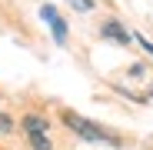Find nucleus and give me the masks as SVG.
<instances>
[{"label": "nucleus", "mask_w": 153, "mask_h": 150, "mask_svg": "<svg viewBox=\"0 0 153 150\" xmlns=\"http://www.w3.org/2000/svg\"><path fill=\"white\" fill-rule=\"evenodd\" d=\"M103 37H110V40H117V43H126V40H130V34H126V30L120 27L117 20H110V23H103Z\"/></svg>", "instance_id": "nucleus-4"}, {"label": "nucleus", "mask_w": 153, "mask_h": 150, "mask_svg": "<svg viewBox=\"0 0 153 150\" xmlns=\"http://www.w3.org/2000/svg\"><path fill=\"white\" fill-rule=\"evenodd\" d=\"M63 123L76 134V137H83V140H93V143H120V137L117 134H110V130H103V127H97V123H90L87 117H80V113H73V110H67L63 113Z\"/></svg>", "instance_id": "nucleus-1"}, {"label": "nucleus", "mask_w": 153, "mask_h": 150, "mask_svg": "<svg viewBox=\"0 0 153 150\" xmlns=\"http://www.w3.org/2000/svg\"><path fill=\"white\" fill-rule=\"evenodd\" d=\"M23 130H27L33 150H50V137H47V120L30 113V117H23Z\"/></svg>", "instance_id": "nucleus-2"}, {"label": "nucleus", "mask_w": 153, "mask_h": 150, "mask_svg": "<svg viewBox=\"0 0 153 150\" xmlns=\"http://www.w3.org/2000/svg\"><path fill=\"white\" fill-rule=\"evenodd\" d=\"M70 4H73L76 10H83V13H87V10H93V0H70Z\"/></svg>", "instance_id": "nucleus-6"}, {"label": "nucleus", "mask_w": 153, "mask_h": 150, "mask_svg": "<svg viewBox=\"0 0 153 150\" xmlns=\"http://www.w3.org/2000/svg\"><path fill=\"white\" fill-rule=\"evenodd\" d=\"M140 43H143V47L150 50V54H153V40H146V37H140Z\"/></svg>", "instance_id": "nucleus-7"}, {"label": "nucleus", "mask_w": 153, "mask_h": 150, "mask_svg": "<svg viewBox=\"0 0 153 150\" xmlns=\"http://www.w3.org/2000/svg\"><path fill=\"white\" fill-rule=\"evenodd\" d=\"M10 130H13V120H10L4 110H0V134H10Z\"/></svg>", "instance_id": "nucleus-5"}, {"label": "nucleus", "mask_w": 153, "mask_h": 150, "mask_svg": "<svg viewBox=\"0 0 153 150\" xmlns=\"http://www.w3.org/2000/svg\"><path fill=\"white\" fill-rule=\"evenodd\" d=\"M40 17H43V23H47V27H50V34H53V40L57 43H67V23H63V17L57 13V7H43L40 10Z\"/></svg>", "instance_id": "nucleus-3"}]
</instances>
